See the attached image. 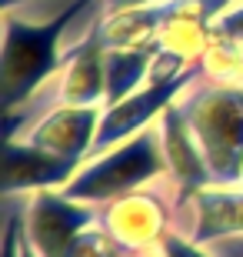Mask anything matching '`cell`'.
Returning a JSON list of instances; mask_svg holds the SVG:
<instances>
[{
    "label": "cell",
    "mask_w": 243,
    "mask_h": 257,
    "mask_svg": "<svg viewBox=\"0 0 243 257\" xmlns=\"http://www.w3.org/2000/svg\"><path fill=\"white\" fill-rule=\"evenodd\" d=\"M4 257H37L24 230V197H4Z\"/></svg>",
    "instance_id": "14"
},
{
    "label": "cell",
    "mask_w": 243,
    "mask_h": 257,
    "mask_svg": "<svg viewBox=\"0 0 243 257\" xmlns=\"http://www.w3.org/2000/svg\"><path fill=\"white\" fill-rule=\"evenodd\" d=\"M160 134H163V154H167V164H170V181L177 187L180 200L193 197L203 187H213L206 157L200 151V144H196V134L190 127L187 114H183V107H180V97L163 110Z\"/></svg>",
    "instance_id": "11"
},
{
    "label": "cell",
    "mask_w": 243,
    "mask_h": 257,
    "mask_svg": "<svg viewBox=\"0 0 243 257\" xmlns=\"http://www.w3.org/2000/svg\"><path fill=\"white\" fill-rule=\"evenodd\" d=\"M100 117H103V107L57 104L50 114H44L17 141H27L34 147H40V151L54 154V157H64V161L84 167V161L94 151V137H97V127H100Z\"/></svg>",
    "instance_id": "9"
},
{
    "label": "cell",
    "mask_w": 243,
    "mask_h": 257,
    "mask_svg": "<svg viewBox=\"0 0 243 257\" xmlns=\"http://www.w3.org/2000/svg\"><path fill=\"white\" fill-rule=\"evenodd\" d=\"M94 0H80L50 20H30L4 10V47H0V107L17 110L47 87L67 64V34L74 20Z\"/></svg>",
    "instance_id": "1"
},
{
    "label": "cell",
    "mask_w": 243,
    "mask_h": 257,
    "mask_svg": "<svg viewBox=\"0 0 243 257\" xmlns=\"http://www.w3.org/2000/svg\"><path fill=\"white\" fill-rule=\"evenodd\" d=\"M77 171H80V164L54 157L27 141H7V147H4V197L64 191Z\"/></svg>",
    "instance_id": "10"
},
{
    "label": "cell",
    "mask_w": 243,
    "mask_h": 257,
    "mask_svg": "<svg viewBox=\"0 0 243 257\" xmlns=\"http://www.w3.org/2000/svg\"><path fill=\"white\" fill-rule=\"evenodd\" d=\"M193 244H210L220 237L243 234V187H203L193 197L180 200L177 227Z\"/></svg>",
    "instance_id": "8"
},
{
    "label": "cell",
    "mask_w": 243,
    "mask_h": 257,
    "mask_svg": "<svg viewBox=\"0 0 243 257\" xmlns=\"http://www.w3.org/2000/svg\"><path fill=\"white\" fill-rule=\"evenodd\" d=\"M100 17L80 37L67 40V64L57 74V100L67 107H107V70H103L107 47L97 30Z\"/></svg>",
    "instance_id": "7"
},
{
    "label": "cell",
    "mask_w": 243,
    "mask_h": 257,
    "mask_svg": "<svg viewBox=\"0 0 243 257\" xmlns=\"http://www.w3.org/2000/svg\"><path fill=\"white\" fill-rule=\"evenodd\" d=\"M100 220V207L64 197L60 191H40L24 197V230L37 257H64L70 240Z\"/></svg>",
    "instance_id": "6"
},
{
    "label": "cell",
    "mask_w": 243,
    "mask_h": 257,
    "mask_svg": "<svg viewBox=\"0 0 243 257\" xmlns=\"http://www.w3.org/2000/svg\"><path fill=\"white\" fill-rule=\"evenodd\" d=\"M163 177H170V164L163 154V134H160L157 120L153 127L133 134L130 141H120L110 151L87 157L84 167L74 174V181L60 194L70 200H80V204L103 207V204H110L130 191L150 187Z\"/></svg>",
    "instance_id": "3"
},
{
    "label": "cell",
    "mask_w": 243,
    "mask_h": 257,
    "mask_svg": "<svg viewBox=\"0 0 243 257\" xmlns=\"http://www.w3.org/2000/svg\"><path fill=\"white\" fill-rule=\"evenodd\" d=\"M130 257H167V254H163V250H140V254H130Z\"/></svg>",
    "instance_id": "18"
},
{
    "label": "cell",
    "mask_w": 243,
    "mask_h": 257,
    "mask_svg": "<svg viewBox=\"0 0 243 257\" xmlns=\"http://www.w3.org/2000/svg\"><path fill=\"white\" fill-rule=\"evenodd\" d=\"M153 47H107L103 70H107V107L127 100L150 80Z\"/></svg>",
    "instance_id": "12"
},
{
    "label": "cell",
    "mask_w": 243,
    "mask_h": 257,
    "mask_svg": "<svg viewBox=\"0 0 243 257\" xmlns=\"http://www.w3.org/2000/svg\"><path fill=\"white\" fill-rule=\"evenodd\" d=\"M147 4H157V0H103V14H113V10H133V7H147Z\"/></svg>",
    "instance_id": "17"
},
{
    "label": "cell",
    "mask_w": 243,
    "mask_h": 257,
    "mask_svg": "<svg viewBox=\"0 0 243 257\" xmlns=\"http://www.w3.org/2000/svg\"><path fill=\"white\" fill-rule=\"evenodd\" d=\"M200 67H203V77H210V80L243 84V40L213 30L210 47H206Z\"/></svg>",
    "instance_id": "13"
},
{
    "label": "cell",
    "mask_w": 243,
    "mask_h": 257,
    "mask_svg": "<svg viewBox=\"0 0 243 257\" xmlns=\"http://www.w3.org/2000/svg\"><path fill=\"white\" fill-rule=\"evenodd\" d=\"M180 194L170 177L130 191L123 197L110 200L100 207V224L110 230V237L120 244L127 254L140 250H157L170 230L177 227Z\"/></svg>",
    "instance_id": "4"
},
{
    "label": "cell",
    "mask_w": 243,
    "mask_h": 257,
    "mask_svg": "<svg viewBox=\"0 0 243 257\" xmlns=\"http://www.w3.org/2000/svg\"><path fill=\"white\" fill-rule=\"evenodd\" d=\"M200 77H203V67L193 64L187 74L173 77V80L143 84L140 90H137V94H130L127 100H120V104H113V107H103V117H100V127H97L90 157H97V154L117 147L120 141H130L133 134H140V131H147V127H153L160 117H163V110H167V107L173 104L183 90H190Z\"/></svg>",
    "instance_id": "5"
},
{
    "label": "cell",
    "mask_w": 243,
    "mask_h": 257,
    "mask_svg": "<svg viewBox=\"0 0 243 257\" xmlns=\"http://www.w3.org/2000/svg\"><path fill=\"white\" fill-rule=\"evenodd\" d=\"M160 250H163L167 257H213L210 250L203 247V244H193V240H187L183 234H173V230L163 237Z\"/></svg>",
    "instance_id": "15"
},
{
    "label": "cell",
    "mask_w": 243,
    "mask_h": 257,
    "mask_svg": "<svg viewBox=\"0 0 243 257\" xmlns=\"http://www.w3.org/2000/svg\"><path fill=\"white\" fill-rule=\"evenodd\" d=\"M213 30H220V34H230V37H240V40H243V0L230 4V7H226L223 14L213 20Z\"/></svg>",
    "instance_id": "16"
},
{
    "label": "cell",
    "mask_w": 243,
    "mask_h": 257,
    "mask_svg": "<svg viewBox=\"0 0 243 257\" xmlns=\"http://www.w3.org/2000/svg\"><path fill=\"white\" fill-rule=\"evenodd\" d=\"M180 107L206 157L213 187H243V84L200 77Z\"/></svg>",
    "instance_id": "2"
}]
</instances>
